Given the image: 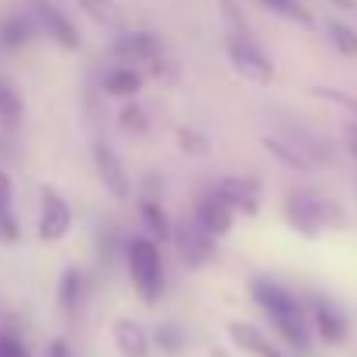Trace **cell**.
I'll use <instances>...</instances> for the list:
<instances>
[{"label": "cell", "mask_w": 357, "mask_h": 357, "mask_svg": "<svg viewBox=\"0 0 357 357\" xmlns=\"http://www.w3.org/2000/svg\"><path fill=\"white\" fill-rule=\"evenodd\" d=\"M250 298L253 305L267 316V323L274 326L278 340L295 351V354H305L309 344H312V326H309V309L302 305V298L284 288L278 278L271 274H253L250 278Z\"/></svg>", "instance_id": "cell-1"}, {"label": "cell", "mask_w": 357, "mask_h": 357, "mask_svg": "<svg viewBox=\"0 0 357 357\" xmlns=\"http://www.w3.org/2000/svg\"><path fill=\"white\" fill-rule=\"evenodd\" d=\"M284 219L288 226L305 239H319L330 229H344L347 215L337 202H330L326 195L312 191V188H291L284 195Z\"/></svg>", "instance_id": "cell-2"}, {"label": "cell", "mask_w": 357, "mask_h": 357, "mask_svg": "<svg viewBox=\"0 0 357 357\" xmlns=\"http://www.w3.org/2000/svg\"><path fill=\"white\" fill-rule=\"evenodd\" d=\"M121 260H125V271H128V281L139 295L142 305H156L163 288H167V271H163V253H160V243L146 233H135V236H125V250H121Z\"/></svg>", "instance_id": "cell-3"}, {"label": "cell", "mask_w": 357, "mask_h": 357, "mask_svg": "<svg viewBox=\"0 0 357 357\" xmlns=\"http://www.w3.org/2000/svg\"><path fill=\"white\" fill-rule=\"evenodd\" d=\"M226 56H229V66L236 70L243 80H250V84H260V87H267V84H274V59L260 49V42L253 38V35H226Z\"/></svg>", "instance_id": "cell-4"}, {"label": "cell", "mask_w": 357, "mask_h": 357, "mask_svg": "<svg viewBox=\"0 0 357 357\" xmlns=\"http://www.w3.org/2000/svg\"><path fill=\"white\" fill-rule=\"evenodd\" d=\"M70 229H73L70 202L52 184H42V191H38V222H35L38 243H59V239L70 236Z\"/></svg>", "instance_id": "cell-5"}, {"label": "cell", "mask_w": 357, "mask_h": 357, "mask_svg": "<svg viewBox=\"0 0 357 357\" xmlns=\"http://www.w3.org/2000/svg\"><path fill=\"white\" fill-rule=\"evenodd\" d=\"M170 243L177 246V257L188 264V267H205V264H212L215 260V253H219V239L212 236V233H205L198 222H195V215H184L177 226H174V236Z\"/></svg>", "instance_id": "cell-6"}, {"label": "cell", "mask_w": 357, "mask_h": 357, "mask_svg": "<svg viewBox=\"0 0 357 357\" xmlns=\"http://www.w3.org/2000/svg\"><path fill=\"white\" fill-rule=\"evenodd\" d=\"M309 326H312V337H319L326 347H340L351 337V323H347L344 309L330 295H312V302H309Z\"/></svg>", "instance_id": "cell-7"}, {"label": "cell", "mask_w": 357, "mask_h": 357, "mask_svg": "<svg viewBox=\"0 0 357 357\" xmlns=\"http://www.w3.org/2000/svg\"><path fill=\"white\" fill-rule=\"evenodd\" d=\"M94 170H98V181H101L105 195H112L115 202H128L132 198V177H128L121 156L105 139L94 142Z\"/></svg>", "instance_id": "cell-8"}, {"label": "cell", "mask_w": 357, "mask_h": 357, "mask_svg": "<svg viewBox=\"0 0 357 357\" xmlns=\"http://www.w3.org/2000/svg\"><path fill=\"white\" fill-rule=\"evenodd\" d=\"M112 56H115L119 63H125V66L153 63V59L163 56V38H160L156 31H146V28H139V31H121L119 38H115V45H112Z\"/></svg>", "instance_id": "cell-9"}, {"label": "cell", "mask_w": 357, "mask_h": 357, "mask_svg": "<svg viewBox=\"0 0 357 357\" xmlns=\"http://www.w3.org/2000/svg\"><path fill=\"white\" fill-rule=\"evenodd\" d=\"M195 222L205 229V233H212L215 239L229 236L233 233V222H236V212L215 195V188H205L198 198H195Z\"/></svg>", "instance_id": "cell-10"}, {"label": "cell", "mask_w": 357, "mask_h": 357, "mask_svg": "<svg viewBox=\"0 0 357 357\" xmlns=\"http://www.w3.org/2000/svg\"><path fill=\"white\" fill-rule=\"evenodd\" d=\"M212 188L236 215H243V219H257L260 215V184L253 177H222Z\"/></svg>", "instance_id": "cell-11"}, {"label": "cell", "mask_w": 357, "mask_h": 357, "mask_svg": "<svg viewBox=\"0 0 357 357\" xmlns=\"http://www.w3.org/2000/svg\"><path fill=\"white\" fill-rule=\"evenodd\" d=\"M35 24H38L42 35H49V38H52L56 45H63L66 52H77V49H80V31H77V24H73L52 0L35 3Z\"/></svg>", "instance_id": "cell-12"}, {"label": "cell", "mask_w": 357, "mask_h": 357, "mask_svg": "<svg viewBox=\"0 0 357 357\" xmlns=\"http://www.w3.org/2000/svg\"><path fill=\"white\" fill-rule=\"evenodd\" d=\"M226 337H229V344H233L236 351H243V354H250V357H284L281 344H274L260 326H253V323H246V319L226 323Z\"/></svg>", "instance_id": "cell-13"}, {"label": "cell", "mask_w": 357, "mask_h": 357, "mask_svg": "<svg viewBox=\"0 0 357 357\" xmlns=\"http://www.w3.org/2000/svg\"><path fill=\"white\" fill-rule=\"evenodd\" d=\"M87 295H91V281H87V271L70 264L63 274H59V284H56V298H59V309L63 316L77 319L87 305Z\"/></svg>", "instance_id": "cell-14"}, {"label": "cell", "mask_w": 357, "mask_h": 357, "mask_svg": "<svg viewBox=\"0 0 357 357\" xmlns=\"http://www.w3.org/2000/svg\"><path fill=\"white\" fill-rule=\"evenodd\" d=\"M112 344H115V351L121 357H149V347H153L146 326L128 319V316H119L112 323Z\"/></svg>", "instance_id": "cell-15"}, {"label": "cell", "mask_w": 357, "mask_h": 357, "mask_svg": "<svg viewBox=\"0 0 357 357\" xmlns=\"http://www.w3.org/2000/svg\"><path fill=\"white\" fill-rule=\"evenodd\" d=\"M142 87H146V73H142L139 66H125V63H119L115 70H108L105 80H101V91H105L108 98H115V101L139 98Z\"/></svg>", "instance_id": "cell-16"}, {"label": "cell", "mask_w": 357, "mask_h": 357, "mask_svg": "<svg viewBox=\"0 0 357 357\" xmlns=\"http://www.w3.org/2000/svg\"><path fill=\"white\" fill-rule=\"evenodd\" d=\"M35 35H42L38 24H35V14H7V17L0 21V45H3L7 52L24 49Z\"/></svg>", "instance_id": "cell-17"}, {"label": "cell", "mask_w": 357, "mask_h": 357, "mask_svg": "<svg viewBox=\"0 0 357 357\" xmlns=\"http://www.w3.org/2000/svg\"><path fill=\"white\" fill-rule=\"evenodd\" d=\"M139 219L146 226V236H153L156 243H170L174 222H170V215H167L160 198H139Z\"/></svg>", "instance_id": "cell-18"}, {"label": "cell", "mask_w": 357, "mask_h": 357, "mask_svg": "<svg viewBox=\"0 0 357 357\" xmlns=\"http://www.w3.org/2000/svg\"><path fill=\"white\" fill-rule=\"evenodd\" d=\"M260 146L284 167V170H298V174H305V170H312V156L305 153V149H298V146H291V142H284L281 135H260Z\"/></svg>", "instance_id": "cell-19"}, {"label": "cell", "mask_w": 357, "mask_h": 357, "mask_svg": "<svg viewBox=\"0 0 357 357\" xmlns=\"http://www.w3.org/2000/svg\"><path fill=\"white\" fill-rule=\"evenodd\" d=\"M21 121H24V98L7 77H0V128L10 135L21 128Z\"/></svg>", "instance_id": "cell-20"}, {"label": "cell", "mask_w": 357, "mask_h": 357, "mask_svg": "<svg viewBox=\"0 0 357 357\" xmlns=\"http://www.w3.org/2000/svg\"><path fill=\"white\" fill-rule=\"evenodd\" d=\"M80 10L101 24V28H115V31H125V10L119 7V0H77Z\"/></svg>", "instance_id": "cell-21"}, {"label": "cell", "mask_w": 357, "mask_h": 357, "mask_svg": "<svg viewBox=\"0 0 357 357\" xmlns=\"http://www.w3.org/2000/svg\"><path fill=\"white\" fill-rule=\"evenodd\" d=\"M257 3H260L264 10H271V14H278V17L298 24V28H316V17H312V10H309L302 0H257Z\"/></svg>", "instance_id": "cell-22"}, {"label": "cell", "mask_w": 357, "mask_h": 357, "mask_svg": "<svg viewBox=\"0 0 357 357\" xmlns=\"http://www.w3.org/2000/svg\"><path fill=\"white\" fill-rule=\"evenodd\" d=\"M326 38H330V45H333L344 59H357V31L347 21L326 17Z\"/></svg>", "instance_id": "cell-23"}, {"label": "cell", "mask_w": 357, "mask_h": 357, "mask_svg": "<svg viewBox=\"0 0 357 357\" xmlns=\"http://www.w3.org/2000/svg\"><path fill=\"white\" fill-rule=\"evenodd\" d=\"M149 340L156 344L160 354H167V357H177L188 347V333H184V326H177V323H160Z\"/></svg>", "instance_id": "cell-24"}, {"label": "cell", "mask_w": 357, "mask_h": 357, "mask_svg": "<svg viewBox=\"0 0 357 357\" xmlns=\"http://www.w3.org/2000/svg\"><path fill=\"white\" fill-rule=\"evenodd\" d=\"M174 142H177V149L184 156H208V149H212L208 135L202 128H195V125H177L174 128Z\"/></svg>", "instance_id": "cell-25"}, {"label": "cell", "mask_w": 357, "mask_h": 357, "mask_svg": "<svg viewBox=\"0 0 357 357\" xmlns=\"http://www.w3.org/2000/svg\"><path fill=\"white\" fill-rule=\"evenodd\" d=\"M119 125L121 132H128V135H146L149 132V112L142 105H135V98H132L128 105L119 108Z\"/></svg>", "instance_id": "cell-26"}, {"label": "cell", "mask_w": 357, "mask_h": 357, "mask_svg": "<svg viewBox=\"0 0 357 357\" xmlns=\"http://www.w3.org/2000/svg\"><path fill=\"white\" fill-rule=\"evenodd\" d=\"M121 250H125V236H121L115 226H105V229L98 233V257H101L105 264H115L121 257Z\"/></svg>", "instance_id": "cell-27"}, {"label": "cell", "mask_w": 357, "mask_h": 357, "mask_svg": "<svg viewBox=\"0 0 357 357\" xmlns=\"http://www.w3.org/2000/svg\"><path fill=\"white\" fill-rule=\"evenodd\" d=\"M0 243L17 246L21 243V222L14 215V205H0Z\"/></svg>", "instance_id": "cell-28"}, {"label": "cell", "mask_w": 357, "mask_h": 357, "mask_svg": "<svg viewBox=\"0 0 357 357\" xmlns=\"http://www.w3.org/2000/svg\"><path fill=\"white\" fill-rule=\"evenodd\" d=\"M219 10H222V21H226V28H229L233 35H253L250 24H246V14L239 10L236 0H219Z\"/></svg>", "instance_id": "cell-29"}, {"label": "cell", "mask_w": 357, "mask_h": 357, "mask_svg": "<svg viewBox=\"0 0 357 357\" xmlns=\"http://www.w3.org/2000/svg\"><path fill=\"white\" fill-rule=\"evenodd\" d=\"M0 357H31L24 337L17 330H0Z\"/></svg>", "instance_id": "cell-30"}, {"label": "cell", "mask_w": 357, "mask_h": 357, "mask_svg": "<svg viewBox=\"0 0 357 357\" xmlns=\"http://www.w3.org/2000/svg\"><path fill=\"white\" fill-rule=\"evenodd\" d=\"M45 357H77V351H73V344H70L66 337H56V340H49Z\"/></svg>", "instance_id": "cell-31"}, {"label": "cell", "mask_w": 357, "mask_h": 357, "mask_svg": "<svg viewBox=\"0 0 357 357\" xmlns=\"http://www.w3.org/2000/svg\"><path fill=\"white\" fill-rule=\"evenodd\" d=\"M0 205H14V177L0 167Z\"/></svg>", "instance_id": "cell-32"}, {"label": "cell", "mask_w": 357, "mask_h": 357, "mask_svg": "<svg viewBox=\"0 0 357 357\" xmlns=\"http://www.w3.org/2000/svg\"><path fill=\"white\" fill-rule=\"evenodd\" d=\"M344 139H347V149H351V156L357 160V121H347V128H344Z\"/></svg>", "instance_id": "cell-33"}, {"label": "cell", "mask_w": 357, "mask_h": 357, "mask_svg": "<svg viewBox=\"0 0 357 357\" xmlns=\"http://www.w3.org/2000/svg\"><path fill=\"white\" fill-rule=\"evenodd\" d=\"M10 156H14V142L7 139V132H0V163L10 160Z\"/></svg>", "instance_id": "cell-34"}, {"label": "cell", "mask_w": 357, "mask_h": 357, "mask_svg": "<svg viewBox=\"0 0 357 357\" xmlns=\"http://www.w3.org/2000/svg\"><path fill=\"white\" fill-rule=\"evenodd\" d=\"M326 3H333L337 10H354L357 7V0H326Z\"/></svg>", "instance_id": "cell-35"}, {"label": "cell", "mask_w": 357, "mask_h": 357, "mask_svg": "<svg viewBox=\"0 0 357 357\" xmlns=\"http://www.w3.org/2000/svg\"><path fill=\"white\" fill-rule=\"evenodd\" d=\"M208 357H229V351H226V347H212V351H208Z\"/></svg>", "instance_id": "cell-36"}, {"label": "cell", "mask_w": 357, "mask_h": 357, "mask_svg": "<svg viewBox=\"0 0 357 357\" xmlns=\"http://www.w3.org/2000/svg\"><path fill=\"white\" fill-rule=\"evenodd\" d=\"M35 3H45V0H31V7H35Z\"/></svg>", "instance_id": "cell-37"}]
</instances>
